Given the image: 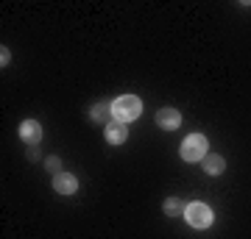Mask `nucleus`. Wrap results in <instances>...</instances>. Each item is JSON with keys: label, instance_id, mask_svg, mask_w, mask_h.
<instances>
[{"label": "nucleus", "instance_id": "nucleus-4", "mask_svg": "<svg viewBox=\"0 0 251 239\" xmlns=\"http://www.w3.org/2000/svg\"><path fill=\"white\" fill-rule=\"evenodd\" d=\"M53 189L59 192V195H75V189H78V181H75V175H70V173H56Z\"/></svg>", "mask_w": 251, "mask_h": 239}, {"label": "nucleus", "instance_id": "nucleus-3", "mask_svg": "<svg viewBox=\"0 0 251 239\" xmlns=\"http://www.w3.org/2000/svg\"><path fill=\"white\" fill-rule=\"evenodd\" d=\"M184 217H187V222L193 225V228H209L212 220H215V217H212V209H209L206 203H198V200L184 209Z\"/></svg>", "mask_w": 251, "mask_h": 239}, {"label": "nucleus", "instance_id": "nucleus-9", "mask_svg": "<svg viewBox=\"0 0 251 239\" xmlns=\"http://www.w3.org/2000/svg\"><path fill=\"white\" fill-rule=\"evenodd\" d=\"M165 212H168V214H181V212H184V203H181L179 197H171V200L165 203Z\"/></svg>", "mask_w": 251, "mask_h": 239}, {"label": "nucleus", "instance_id": "nucleus-1", "mask_svg": "<svg viewBox=\"0 0 251 239\" xmlns=\"http://www.w3.org/2000/svg\"><path fill=\"white\" fill-rule=\"evenodd\" d=\"M109 109H112L115 120H120V123H131V120H137V117L143 114V103H140V98H134V95L117 98Z\"/></svg>", "mask_w": 251, "mask_h": 239}, {"label": "nucleus", "instance_id": "nucleus-6", "mask_svg": "<svg viewBox=\"0 0 251 239\" xmlns=\"http://www.w3.org/2000/svg\"><path fill=\"white\" fill-rule=\"evenodd\" d=\"M126 136H128V128H126V123H120V120H112V123L106 125V139L112 142V145H123Z\"/></svg>", "mask_w": 251, "mask_h": 239}, {"label": "nucleus", "instance_id": "nucleus-7", "mask_svg": "<svg viewBox=\"0 0 251 239\" xmlns=\"http://www.w3.org/2000/svg\"><path fill=\"white\" fill-rule=\"evenodd\" d=\"M20 136H23V142L36 145V142L42 139V128H39V123H36V120H25V123L20 125Z\"/></svg>", "mask_w": 251, "mask_h": 239}, {"label": "nucleus", "instance_id": "nucleus-8", "mask_svg": "<svg viewBox=\"0 0 251 239\" xmlns=\"http://www.w3.org/2000/svg\"><path fill=\"white\" fill-rule=\"evenodd\" d=\"M226 170V161L221 159V156H215V153H206L204 156V173H209V175H221Z\"/></svg>", "mask_w": 251, "mask_h": 239}, {"label": "nucleus", "instance_id": "nucleus-5", "mask_svg": "<svg viewBox=\"0 0 251 239\" xmlns=\"http://www.w3.org/2000/svg\"><path fill=\"white\" fill-rule=\"evenodd\" d=\"M156 125L165 128V131H173V128L181 125V114L176 109H159V111H156Z\"/></svg>", "mask_w": 251, "mask_h": 239}, {"label": "nucleus", "instance_id": "nucleus-10", "mask_svg": "<svg viewBox=\"0 0 251 239\" xmlns=\"http://www.w3.org/2000/svg\"><path fill=\"white\" fill-rule=\"evenodd\" d=\"M9 59H11V53H9V50H6V47H3V50H0V64L6 67V64H9Z\"/></svg>", "mask_w": 251, "mask_h": 239}, {"label": "nucleus", "instance_id": "nucleus-2", "mask_svg": "<svg viewBox=\"0 0 251 239\" xmlns=\"http://www.w3.org/2000/svg\"><path fill=\"white\" fill-rule=\"evenodd\" d=\"M204 156H206V136L190 133L187 139L181 142V159L184 161H204Z\"/></svg>", "mask_w": 251, "mask_h": 239}, {"label": "nucleus", "instance_id": "nucleus-11", "mask_svg": "<svg viewBox=\"0 0 251 239\" xmlns=\"http://www.w3.org/2000/svg\"><path fill=\"white\" fill-rule=\"evenodd\" d=\"M106 114V111H103V109H92V117H95V120H100V117Z\"/></svg>", "mask_w": 251, "mask_h": 239}]
</instances>
